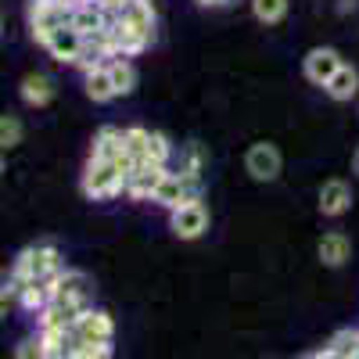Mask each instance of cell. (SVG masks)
<instances>
[{
    "mask_svg": "<svg viewBox=\"0 0 359 359\" xmlns=\"http://www.w3.org/2000/svg\"><path fill=\"white\" fill-rule=\"evenodd\" d=\"M18 97H22L29 108H47V104L54 101V79H50L47 72H29V76H22Z\"/></svg>",
    "mask_w": 359,
    "mask_h": 359,
    "instance_id": "obj_9",
    "label": "cell"
},
{
    "mask_svg": "<svg viewBox=\"0 0 359 359\" xmlns=\"http://www.w3.org/2000/svg\"><path fill=\"white\" fill-rule=\"evenodd\" d=\"M341 65H345V62H341V54H338L334 47H313V50L302 57V76H306L313 86H327V83L338 76Z\"/></svg>",
    "mask_w": 359,
    "mask_h": 359,
    "instance_id": "obj_5",
    "label": "cell"
},
{
    "mask_svg": "<svg viewBox=\"0 0 359 359\" xmlns=\"http://www.w3.org/2000/svg\"><path fill=\"white\" fill-rule=\"evenodd\" d=\"M198 8H208V11H223V8H230L233 0H194Z\"/></svg>",
    "mask_w": 359,
    "mask_h": 359,
    "instance_id": "obj_20",
    "label": "cell"
},
{
    "mask_svg": "<svg viewBox=\"0 0 359 359\" xmlns=\"http://www.w3.org/2000/svg\"><path fill=\"white\" fill-rule=\"evenodd\" d=\"M323 94L331 97V101H341V104H345V101H352V97L359 94V72H355L352 65H341V69H338V76L323 86Z\"/></svg>",
    "mask_w": 359,
    "mask_h": 359,
    "instance_id": "obj_14",
    "label": "cell"
},
{
    "mask_svg": "<svg viewBox=\"0 0 359 359\" xmlns=\"http://www.w3.org/2000/svg\"><path fill=\"white\" fill-rule=\"evenodd\" d=\"M111 69V79H115V94L118 97H130L133 90H137V69L130 57H115V62H108Z\"/></svg>",
    "mask_w": 359,
    "mask_h": 359,
    "instance_id": "obj_15",
    "label": "cell"
},
{
    "mask_svg": "<svg viewBox=\"0 0 359 359\" xmlns=\"http://www.w3.org/2000/svg\"><path fill=\"white\" fill-rule=\"evenodd\" d=\"M72 15L76 8L62 4V0H43V4H29L25 8V18H29V33H33V40L43 47L57 29L72 25Z\"/></svg>",
    "mask_w": 359,
    "mask_h": 359,
    "instance_id": "obj_2",
    "label": "cell"
},
{
    "mask_svg": "<svg viewBox=\"0 0 359 359\" xmlns=\"http://www.w3.org/2000/svg\"><path fill=\"white\" fill-rule=\"evenodd\" d=\"M29 4H43V0H29Z\"/></svg>",
    "mask_w": 359,
    "mask_h": 359,
    "instance_id": "obj_22",
    "label": "cell"
},
{
    "mask_svg": "<svg viewBox=\"0 0 359 359\" xmlns=\"http://www.w3.org/2000/svg\"><path fill=\"white\" fill-rule=\"evenodd\" d=\"M126 172L118 162H108V158H86L83 165V180L79 187L90 201H108V198H118L126 194Z\"/></svg>",
    "mask_w": 359,
    "mask_h": 359,
    "instance_id": "obj_1",
    "label": "cell"
},
{
    "mask_svg": "<svg viewBox=\"0 0 359 359\" xmlns=\"http://www.w3.org/2000/svg\"><path fill=\"white\" fill-rule=\"evenodd\" d=\"M115 22V15L111 11H104L97 0H86V4H79L76 8V15H72V25L79 29L83 36H97V33H104V29Z\"/></svg>",
    "mask_w": 359,
    "mask_h": 359,
    "instance_id": "obj_11",
    "label": "cell"
},
{
    "mask_svg": "<svg viewBox=\"0 0 359 359\" xmlns=\"http://www.w3.org/2000/svg\"><path fill=\"white\" fill-rule=\"evenodd\" d=\"M208 223H212V216H208L205 198H187L184 205L169 208V230L180 241H198V237H205Z\"/></svg>",
    "mask_w": 359,
    "mask_h": 359,
    "instance_id": "obj_3",
    "label": "cell"
},
{
    "mask_svg": "<svg viewBox=\"0 0 359 359\" xmlns=\"http://www.w3.org/2000/svg\"><path fill=\"white\" fill-rule=\"evenodd\" d=\"M76 334H79L83 345H86V341H111V338H115V320H111L104 309H90V313L79 316Z\"/></svg>",
    "mask_w": 359,
    "mask_h": 359,
    "instance_id": "obj_10",
    "label": "cell"
},
{
    "mask_svg": "<svg viewBox=\"0 0 359 359\" xmlns=\"http://www.w3.org/2000/svg\"><path fill=\"white\" fill-rule=\"evenodd\" d=\"M83 94L94 101V104H108L115 101V79H111V69L108 65H97V69H90L83 72Z\"/></svg>",
    "mask_w": 359,
    "mask_h": 359,
    "instance_id": "obj_13",
    "label": "cell"
},
{
    "mask_svg": "<svg viewBox=\"0 0 359 359\" xmlns=\"http://www.w3.org/2000/svg\"><path fill=\"white\" fill-rule=\"evenodd\" d=\"M245 172L255 180V184H273V180L284 172V155L277 151V144L259 140L245 151Z\"/></svg>",
    "mask_w": 359,
    "mask_h": 359,
    "instance_id": "obj_4",
    "label": "cell"
},
{
    "mask_svg": "<svg viewBox=\"0 0 359 359\" xmlns=\"http://www.w3.org/2000/svg\"><path fill=\"white\" fill-rule=\"evenodd\" d=\"M22 137H25V126H22L18 115H4V118H0V147H4V151L18 147Z\"/></svg>",
    "mask_w": 359,
    "mask_h": 359,
    "instance_id": "obj_18",
    "label": "cell"
},
{
    "mask_svg": "<svg viewBox=\"0 0 359 359\" xmlns=\"http://www.w3.org/2000/svg\"><path fill=\"white\" fill-rule=\"evenodd\" d=\"M15 359H47V352H43V345H40V334H36V338H25V341H18Z\"/></svg>",
    "mask_w": 359,
    "mask_h": 359,
    "instance_id": "obj_19",
    "label": "cell"
},
{
    "mask_svg": "<svg viewBox=\"0 0 359 359\" xmlns=\"http://www.w3.org/2000/svg\"><path fill=\"white\" fill-rule=\"evenodd\" d=\"M320 212L327 216V219H338V216H345L348 208H352V187L345 184L341 176H331V180H323L320 184Z\"/></svg>",
    "mask_w": 359,
    "mask_h": 359,
    "instance_id": "obj_7",
    "label": "cell"
},
{
    "mask_svg": "<svg viewBox=\"0 0 359 359\" xmlns=\"http://www.w3.org/2000/svg\"><path fill=\"white\" fill-rule=\"evenodd\" d=\"M252 4V15H255V22H262V25H277V22H284L287 18V0H248Z\"/></svg>",
    "mask_w": 359,
    "mask_h": 359,
    "instance_id": "obj_16",
    "label": "cell"
},
{
    "mask_svg": "<svg viewBox=\"0 0 359 359\" xmlns=\"http://www.w3.org/2000/svg\"><path fill=\"white\" fill-rule=\"evenodd\" d=\"M165 172H169V169H158V165H140V169H133L130 180H126V198H133V201H155V191H158V184H162Z\"/></svg>",
    "mask_w": 359,
    "mask_h": 359,
    "instance_id": "obj_8",
    "label": "cell"
},
{
    "mask_svg": "<svg viewBox=\"0 0 359 359\" xmlns=\"http://www.w3.org/2000/svg\"><path fill=\"white\" fill-rule=\"evenodd\" d=\"M316 255H320V262H323L327 269H341V266L352 259V241H348L341 230H331V233L320 237Z\"/></svg>",
    "mask_w": 359,
    "mask_h": 359,
    "instance_id": "obj_12",
    "label": "cell"
},
{
    "mask_svg": "<svg viewBox=\"0 0 359 359\" xmlns=\"http://www.w3.org/2000/svg\"><path fill=\"white\" fill-rule=\"evenodd\" d=\"M83 43H86V36L79 33L76 25H65V29H57V33L43 43V50L54 57L57 65H79V54H83Z\"/></svg>",
    "mask_w": 359,
    "mask_h": 359,
    "instance_id": "obj_6",
    "label": "cell"
},
{
    "mask_svg": "<svg viewBox=\"0 0 359 359\" xmlns=\"http://www.w3.org/2000/svg\"><path fill=\"white\" fill-rule=\"evenodd\" d=\"M352 172L359 176V147H355V155H352Z\"/></svg>",
    "mask_w": 359,
    "mask_h": 359,
    "instance_id": "obj_21",
    "label": "cell"
},
{
    "mask_svg": "<svg viewBox=\"0 0 359 359\" xmlns=\"http://www.w3.org/2000/svg\"><path fill=\"white\" fill-rule=\"evenodd\" d=\"M205 151H201V144H184L180 147V172H194V176H201L205 172Z\"/></svg>",
    "mask_w": 359,
    "mask_h": 359,
    "instance_id": "obj_17",
    "label": "cell"
}]
</instances>
